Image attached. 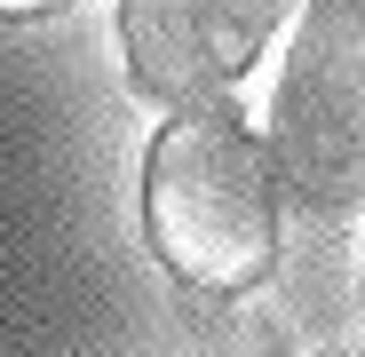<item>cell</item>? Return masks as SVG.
<instances>
[{
    "instance_id": "4",
    "label": "cell",
    "mask_w": 365,
    "mask_h": 357,
    "mask_svg": "<svg viewBox=\"0 0 365 357\" xmlns=\"http://www.w3.org/2000/svg\"><path fill=\"white\" fill-rule=\"evenodd\" d=\"M56 9H64V0H0V16H9V24H32V16H56Z\"/></svg>"
},
{
    "instance_id": "1",
    "label": "cell",
    "mask_w": 365,
    "mask_h": 357,
    "mask_svg": "<svg viewBox=\"0 0 365 357\" xmlns=\"http://www.w3.org/2000/svg\"><path fill=\"white\" fill-rule=\"evenodd\" d=\"M151 254L199 294H247L278 262V167L222 103L167 119L143 159Z\"/></svg>"
},
{
    "instance_id": "3",
    "label": "cell",
    "mask_w": 365,
    "mask_h": 357,
    "mask_svg": "<svg viewBox=\"0 0 365 357\" xmlns=\"http://www.w3.org/2000/svg\"><path fill=\"white\" fill-rule=\"evenodd\" d=\"M286 0H119L128 80L151 103H222L270 48Z\"/></svg>"
},
{
    "instance_id": "2",
    "label": "cell",
    "mask_w": 365,
    "mask_h": 357,
    "mask_svg": "<svg viewBox=\"0 0 365 357\" xmlns=\"http://www.w3.org/2000/svg\"><path fill=\"white\" fill-rule=\"evenodd\" d=\"M270 167L302 207L365 199V0H310L270 88Z\"/></svg>"
}]
</instances>
